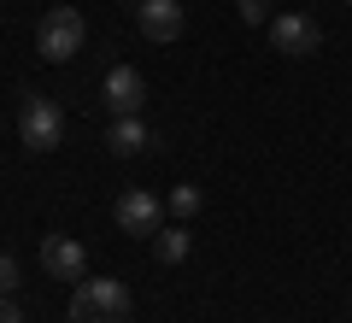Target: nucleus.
<instances>
[{
    "instance_id": "nucleus-14",
    "label": "nucleus",
    "mask_w": 352,
    "mask_h": 323,
    "mask_svg": "<svg viewBox=\"0 0 352 323\" xmlns=\"http://www.w3.org/2000/svg\"><path fill=\"white\" fill-rule=\"evenodd\" d=\"M0 323H24V311L12 306V294H0Z\"/></svg>"
},
{
    "instance_id": "nucleus-4",
    "label": "nucleus",
    "mask_w": 352,
    "mask_h": 323,
    "mask_svg": "<svg viewBox=\"0 0 352 323\" xmlns=\"http://www.w3.org/2000/svg\"><path fill=\"white\" fill-rule=\"evenodd\" d=\"M164 200L153 194V188H124V194H118V206H112V218H118V229H124V236H159L164 229Z\"/></svg>"
},
{
    "instance_id": "nucleus-1",
    "label": "nucleus",
    "mask_w": 352,
    "mask_h": 323,
    "mask_svg": "<svg viewBox=\"0 0 352 323\" xmlns=\"http://www.w3.org/2000/svg\"><path fill=\"white\" fill-rule=\"evenodd\" d=\"M129 288L118 276H94V282H76L71 288V306H65V323H129Z\"/></svg>"
},
{
    "instance_id": "nucleus-2",
    "label": "nucleus",
    "mask_w": 352,
    "mask_h": 323,
    "mask_svg": "<svg viewBox=\"0 0 352 323\" xmlns=\"http://www.w3.org/2000/svg\"><path fill=\"white\" fill-rule=\"evenodd\" d=\"M82 41H88V24H82L76 6H47V12H41V24H36V53L41 59L65 65V59L82 53Z\"/></svg>"
},
{
    "instance_id": "nucleus-15",
    "label": "nucleus",
    "mask_w": 352,
    "mask_h": 323,
    "mask_svg": "<svg viewBox=\"0 0 352 323\" xmlns=\"http://www.w3.org/2000/svg\"><path fill=\"white\" fill-rule=\"evenodd\" d=\"M346 6H352V0H346Z\"/></svg>"
},
{
    "instance_id": "nucleus-8",
    "label": "nucleus",
    "mask_w": 352,
    "mask_h": 323,
    "mask_svg": "<svg viewBox=\"0 0 352 323\" xmlns=\"http://www.w3.org/2000/svg\"><path fill=\"white\" fill-rule=\"evenodd\" d=\"M135 24H141L147 41H176L182 30H188V18H182V0H141Z\"/></svg>"
},
{
    "instance_id": "nucleus-10",
    "label": "nucleus",
    "mask_w": 352,
    "mask_h": 323,
    "mask_svg": "<svg viewBox=\"0 0 352 323\" xmlns=\"http://www.w3.org/2000/svg\"><path fill=\"white\" fill-rule=\"evenodd\" d=\"M194 253V236H188V224H164L159 236H153V259L159 264H182Z\"/></svg>"
},
{
    "instance_id": "nucleus-9",
    "label": "nucleus",
    "mask_w": 352,
    "mask_h": 323,
    "mask_svg": "<svg viewBox=\"0 0 352 323\" xmlns=\"http://www.w3.org/2000/svg\"><path fill=\"white\" fill-rule=\"evenodd\" d=\"M106 147H112L118 159H135V153L153 147V129L141 124V118H112V124H106Z\"/></svg>"
},
{
    "instance_id": "nucleus-5",
    "label": "nucleus",
    "mask_w": 352,
    "mask_h": 323,
    "mask_svg": "<svg viewBox=\"0 0 352 323\" xmlns=\"http://www.w3.org/2000/svg\"><path fill=\"white\" fill-rule=\"evenodd\" d=\"M264 30H270V48L288 53V59H311V53L323 48V24H317L311 12H276Z\"/></svg>"
},
{
    "instance_id": "nucleus-12",
    "label": "nucleus",
    "mask_w": 352,
    "mask_h": 323,
    "mask_svg": "<svg viewBox=\"0 0 352 323\" xmlns=\"http://www.w3.org/2000/svg\"><path fill=\"white\" fill-rule=\"evenodd\" d=\"M235 12H241V24H270V0H235Z\"/></svg>"
},
{
    "instance_id": "nucleus-6",
    "label": "nucleus",
    "mask_w": 352,
    "mask_h": 323,
    "mask_svg": "<svg viewBox=\"0 0 352 323\" xmlns=\"http://www.w3.org/2000/svg\"><path fill=\"white\" fill-rule=\"evenodd\" d=\"M100 94H106V112L112 118H141V106H147V76H141L135 65H112L106 83H100Z\"/></svg>"
},
{
    "instance_id": "nucleus-7",
    "label": "nucleus",
    "mask_w": 352,
    "mask_h": 323,
    "mask_svg": "<svg viewBox=\"0 0 352 323\" xmlns=\"http://www.w3.org/2000/svg\"><path fill=\"white\" fill-rule=\"evenodd\" d=\"M41 271H47L53 282H82V276H88V253H82V241H71V236H47V241H41Z\"/></svg>"
},
{
    "instance_id": "nucleus-13",
    "label": "nucleus",
    "mask_w": 352,
    "mask_h": 323,
    "mask_svg": "<svg viewBox=\"0 0 352 323\" xmlns=\"http://www.w3.org/2000/svg\"><path fill=\"white\" fill-rule=\"evenodd\" d=\"M12 288H18V259L0 253V294H12Z\"/></svg>"
},
{
    "instance_id": "nucleus-3",
    "label": "nucleus",
    "mask_w": 352,
    "mask_h": 323,
    "mask_svg": "<svg viewBox=\"0 0 352 323\" xmlns=\"http://www.w3.org/2000/svg\"><path fill=\"white\" fill-rule=\"evenodd\" d=\"M59 136H65V112L41 94V88H24V100H18V141H24L30 153H53Z\"/></svg>"
},
{
    "instance_id": "nucleus-11",
    "label": "nucleus",
    "mask_w": 352,
    "mask_h": 323,
    "mask_svg": "<svg viewBox=\"0 0 352 323\" xmlns=\"http://www.w3.org/2000/svg\"><path fill=\"white\" fill-rule=\"evenodd\" d=\"M164 206H170V218H176V224H188L194 211H200V188H194V183L170 188V200H164Z\"/></svg>"
}]
</instances>
